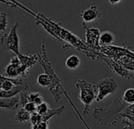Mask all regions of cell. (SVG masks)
Instances as JSON below:
<instances>
[{
    "label": "cell",
    "mask_w": 134,
    "mask_h": 129,
    "mask_svg": "<svg viewBox=\"0 0 134 129\" xmlns=\"http://www.w3.org/2000/svg\"><path fill=\"white\" fill-rule=\"evenodd\" d=\"M128 105L122 100L115 98L110 106L107 108H96L92 110V116L100 124L112 126L120 119V113Z\"/></svg>",
    "instance_id": "6da1fadb"
},
{
    "label": "cell",
    "mask_w": 134,
    "mask_h": 129,
    "mask_svg": "<svg viewBox=\"0 0 134 129\" xmlns=\"http://www.w3.org/2000/svg\"><path fill=\"white\" fill-rule=\"evenodd\" d=\"M39 63L44 70V73L47 74L51 79V86L48 87L49 92L53 96L54 102H59L62 95H64L65 90L62 87L60 79L56 75L51 66V63L47 54L45 44H42L41 46V53L40 54Z\"/></svg>",
    "instance_id": "7a4b0ae2"
},
{
    "label": "cell",
    "mask_w": 134,
    "mask_h": 129,
    "mask_svg": "<svg viewBox=\"0 0 134 129\" xmlns=\"http://www.w3.org/2000/svg\"><path fill=\"white\" fill-rule=\"evenodd\" d=\"M100 53L110 57L129 71L134 73V53L127 46H101Z\"/></svg>",
    "instance_id": "3957f363"
},
{
    "label": "cell",
    "mask_w": 134,
    "mask_h": 129,
    "mask_svg": "<svg viewBox=\"0 0 134 129\" xmlns=\"http://www.w3.org/2000/svg\"><path fill=\"white\" fill-rule=\"evenodd\" d=\"M75 87L80 90L78 98L84 105L83 113L87 114L89 111L90 105L96 99L97 97L96 86L88 83L85 80H78L75 83Z\"/></svg>",
    "instance_id": "277c9868"
},
{
    "label": "cell",
    "mask_w": 134,
    "mask_h": 129,
    "mask_svg": "<svg viewBox=\"0 0 134 129\" xmlns=\"http://www.w3.org/2000/svg\"><path fill=\"white\" fill-rule=\"evenodd\" d=\"M19 27V23L15 22L9 33L4 34L0 38V44L5 50L13 51L17 56L21 54L20 53V43L18 36V28Z\"/></svg>",
    "instance_id": "5b68a950"
},
{
    "label": "cell",
    "mask_w": 134,
    "mask_h": 129,
    "mask_svg": "<svg viewBox=\"0 0 134 129\" xmlns=\"http://www.w3.org/2000/svg\"><path fill=\"white\" fill-rule=\"evenodd\" d=\"M97 88V97L96 101L101 102L109 95L115 92L118 89V83L112 78H105L99 80L96 85Z\"/></svg>",
    "instance_id": "8992f818"
},
{
    "label": "cell",
    "mask_w": 134,
    "mask_h": 129,
    "mask_svg": "<svg viewBox=\"0 0 134 129\" xmlns=\"http://www.w3.org/2000/svg\"><path fill=\"white\" fill-rule=\"evenodd\" d=\"M20 59V63L18 64L20 78H26L30 72L31 68L36 62H39L40 54H33L29 55L19 54L18 55Z\"/></svg>",
    "instance_id": "52a82bcc"
},
{
    "label": "cell",
    "mask_w": 134,
    "mask_h": 129,
    "mask_svg": "<svg viewBox=\"0 0 134 129\" xmlns=\"http://www.w3.org/2000/svg\"><path fill=\"white\" fill-rule=\"evenodd\" d=\"M99 59H101L103 61H104L107 64V66L113 71V73H114L118 76H119L124 79H130L132 77L133 73L129 71L125 67L121 66L120 64H118V62H116L110 57L106 56L105 54H102Z\"/></svg>",
    "instance_id": "ba28073f"
},
{
    "label": "cell",
    "mask_w": 134,
    "mask_h": 129,
    "mask_svg": "<svg viewBox=\"0 0 134 129\" xmlns=\"http://www.w3.org/2000/svg\"><path fill=\"white\" fill-rule=\"evenodd\" d=\"M83 27L86 30L85 33V43L93 50L100 53V45H99V37L101 35V32L99 29L96 28H87L85 25V23L83 22Z\"/></svg>",
    "instance_id": "9c48e42d"
},
{
    "label": "cell",
    "mask_w": 134,
    "mask_h": 129,
    "mask_svg": "<svg viewBox=\"0 0 134 129\" xmlns=\"http://www.w3.org/2000/svg\"><path fill=\"white\" fill-rule=\"evenodd\" d=\"M28 102H33L39 105L43 102V98L39 92H30L27 90L20 94V104L23 107Z\"/></svg>",
    "instance_id": "30bf717a"
},
{
    "label": "cell",
    "mask_w": 134,
    "mask_h": 129,
    "mask_svg": "<svg viewBox=\"0 0 134 129\" xmlns=\"http://www.w3.org/2000/svg\"><path fill=\"white\" fill-rule=\"evenodd\" d=\"M20 59L18 56L13 57L10 59V61L8 66L4 69V76L11 79H18L20 78L19 70H18V64Z\"/></svg>",
    "instance_id": "8fae6325"
},
{
    "label": "cell",
    "mask_w": 134,
    "mask_h": 129,
    "mask_svg": "<svg viewBox=\"0 0 134 129\" xmlns=\"http://www.w3.org/2000/svg\"><path fill=\"white\" fill-rule=\"evenodd\" d=\"M81 17L84 23H88L100 18L101 13L99 11L96 6H91L88 9L81 12Z\"/></svg>",
    "instance_id": "7c38bea8"
},
{
    "label": "cell",
    "mask_w": 134,
    "mask_h": 129,
    "mask_svg": "<svg viewBox=\"0 0 134 129\" xmlns=\"http://www.w3.org/2000/svg\"><path fill=\"white\" fill-rule=\"evenodd\" d=\"M29 88V84L27 83H23L21 84L15 86L14 88H12L10 91H3L0 90V98H10L15 97L18 94H21V92L27 91Z\"/></svg>",
    "instance_id": "4fadbf2b"
},
{
    "label": "cell",
    "mask_w": 134,
    "mask_h": 129,
    "mask_svg": "<svg viewBox=\"0 0 134 129\" xmlns=\"http://www.w3.org/2000/svg\"><path fill=\"white\" fill-rule=\"evenodd\" d=\"M20 105V97H13L10 98H0V108L14 110Z\"/></svg>",
    "instance_id": "5bb4252c"
},
{
    "label": "cell",
    "mask_w": 134,
    "mask_h": 129,
    "mask_svg": "<svg viewBox=\"0 0 134 129\" xmlns=\"http://www.w3.org/2000/svg\"><path fill=\"white\" fill-rule=\"evenodd\" d=\"M115 36L111 32H103L101 33L99 37V45L100 46H112L114 43Z\"/></svg>",
    "instance_id": "9a60e30c"
},
{
    "label": "cell",
    "mask_w": 134,
    "mask_h": 129,
    "mask_svg": "<svg viewBox=\"0 0 134 129\" xmlns=\"http://www.w3.org/2000/svg\"><path fill=\"white\" fill-rule=\"evenodd\" d=\"M81 66V59L77 55H70L65 61V66L70 70H74Z\"/></svg>",
    "instance_id": "2e32d148"
},
{
    "label": "cell",
    "mask_w": 134,
    "mask_h": 129,
    "mask_svg": "<svg viewBox=\"0 0 134 129\" xmlns=\"http://www.w3.org/2000/svg\"><path fill=\"white\" fill-rule=\"evenodd\" d=\"M64 109H65L64 105H61V106H59L58 108H56V109H50L46 114L40 115L41 122H47L52 116H56V115H60L63 112Z\"/></svg>",
    "instance_id": "e0dca14e"
},
{
    "label": "cell",
    "mask_w": 134,
    "mask_h": 129,
    "mask_svg": "<svg viewBox=\"0 0 134 129\" xmlns=\"http://www.w3.org/2000/svg\"><path fill=\"white\" fill-rule=\"evenodd\" d=\"M120 118L125 117L132 123H134V104L128 105L125 109L120 113Z\"/></svg>",
    "instance_id": "ac0fdd59"
},
{
    "label": "cell",
    "mask_w": 134,
    "mask_h": 129,
    "mask_svg": "<svg viewBox=\"0 0 134 129\" xmlns=\"http://www.w3.org/2000/svg\"><path fill=\"white\" fill-rule=\"evenodd\" d=\"M31 113L27 112L24 108L21 109L14 116V119L18 122H26L30 120Z\"/></svg>",
    "instance_id": "d6986e66"
},
{
    "label": "cell",
    "mask_w": 134,
    "mask_h": 129,
    "mask_svg": "<svg viewBox=\"0 0 134 129\" xmlns=\"http://www.w3.org/2000/svg\"><path fill=\"white\" fill-rule=\"evenodd\" d=\"M122 101L128 105L134 104V88L125 90L122 96Z\"/></svg>",
    "instance_id": "ffe728a7"
},
{
    "label": "cell",
    "mask_w": 134,
    "mask_h": 129,
    "mask_svg": "<svg viewBox=\"0 0 134 129\" xmlns=\"http://www.w3.org/2000/svg\"><path fill=\"white\" fill-rule=\"evenodd\" d=\"M37 84L43 87H49L51 86V79L46 73H42L37 77Z\"/></svg>",
    "instance_id": "44dd1931"
},
{
    "label": "cell",
    "mask_w": 134,
    "mask_h": 129,
    "mask_svg": "<svg viewBox=\"0 0 134 129\" xmlns=\"http://www.w3.org/2000/svg\"><path fill=\"white\" fill-rule=\"evenodd\" d=\"M7 15L3 12H0V31L4 32L7 27Z\"/></svg>",
    "instance_id": "7402d4cb"
},
{
    "label": "cell",
    "mask_w": 134,
    "mask_h": 129,
    "mask_svg": "<svg viewBox=\"0 0 134 129\" xmlns=\"http://www.w3.org/2000/svg\"><path fill=\"white\" fill-rule=\"evenodd\" d=\"M50 106L48 105V103L43 102V103H41L40 105H37V109H36V113H39L40 115H44L46 114L48 110L50 109Z\"/></svg>",
    "instance_id": "603a6c76"
},
{
    "label": "cell",
    "mask_w": 134,
    "mask_h": 129,
    "mask_svg": "<svg viewBox=\"0 0 134 129\" xmlns=\"http://www.w3.org/2000/svg\"><path fill=\"white\" fill-rule=\"evenodd\" d=\"M22 108H24L27 112H29V113L32 114L36 112V109H37V105L33 103V102H28L26 103Z\"/></svg>",
    "instance_id": "cb8c5ba5"
},
{
    "label": "cell",
    "mask_w": 134,
    "mask_h": 129,
    "mask_svg": "<svg viewBox=\"0 0 134 129\" xmlns=\"http://www.w3.org/2000/svg\"><path fill=\"white\" fill-rule=\"evenodd\" d=\"M30 123H31V125L33 126L36 124H39L41 122V120H40V115L39 113H37L36 112L31 114V118H30Z\"/></svg>",
    "instance_id": "d4e9b609"
},
{
    "label": "cell",
    "mask_w": 134,
    "mask_h": 129,
    "mask_svg": "<svg viewBox=\"0 0 134 129\" xmlns=\"http://www.w3.org/2000/svg\"><path fill=\"white\" fill-rule=\"evenodd\" d=\"M32 129H49L47 122H40L32 126Z\"/></svg>",
    "instance_id": "484cf974"
},
{
    "label": "cell",
    "mask_w": 134,
    "mask_h": 129,
    "mask_svg": "<svg viewBox=\"0 0 134 129\" xmlns=\"http://www.w3.org/2000/svg\"><path fill=\"white\" fill-rule=\"evenodd\" d=\"M122 123L125 124L124 129H134V123H132L128 119L122 120Z\"/></svg>",
    "instance_id": "4316f807"
},
{
    "label": "cell",
    "mask_w": 134,
    "mask_h": 129,
    "mask_svg": "<svg viewBox=\"0 0 134 129\" xmlns=\"http://www.w3.org/2000/svg\"><path fill=\"white\" fill-rule=\"evenodd\" d=\"M0 3H4L6 5H8V6H10L11 7L14 8L17 7V5H15L14 3L13 2H9V1H7V0H0Z\"/></svg>",
    "instance_id": "83f0119b"
},
{
    "label": "cell",
    "mask_w": 134,
    "mask_h": 129,
    "mask_svg": "<svg viewBox=\"0 0 134 129\" xmlns=\"http://www.w3.org/2000/svg\"><path fill=\"white\" fill-rule=\"evenodd\" d=\"M8 78H9V77H7L3 76V75H0V90H1V87H2L3 83L6 80H7Z\"/></svg>",
    "instance_id": "f1b7e54d"
},
{
    "label": "cell",
    "mask_w": 134,
    "mask_h": 129,
    "mask_svg": "<svg viewBox=\"0 0 134 129\" xmlns=\"http://www.w3.org/2000/svg\"><path fill=\"white\" fill-rule=\"evenodd\" d=\"M121 0H109V3L111 4V5H115V4H118L119 3Z\"/></svg>",
    "instance_id": "f546056e"
}]
</instances>
